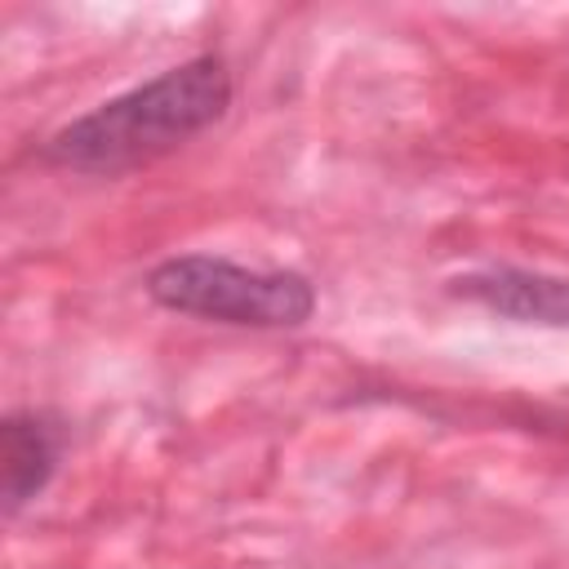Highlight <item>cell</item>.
I'll list each match as a JSON object with an SVG mask.
<instances>
[{
    "mask_svg": "<svg viewBox=\"0 0 569 569\" xmlns=\"http://www.w3.org/2000/svg\"><path fill=\"white\" fill-rule=\"evenodd\" d=\"M147 293L178 311L222 325H253V329H289L302 325L316 307V289L298 271H262L240 267L213 253H178L147 276Z\"/></svg>",
    "mask_w": 569,
    "mask_h": 569,
    "instance_id": "2",
    "label": "cell"
},
{
    "mask_svg": "<svg viewBox=\"0 0 569 569\" xmlns=\"http://www.w3.org/2000/svg\"><path fill=\"white\" fill-rule=\"evenodd\" d=\"M227 107H231V76L222 58L200 53L71 120L49 138L44 156L80 173L138 169L204 133Z\"/></svg>",
    "mask_w": 569,
    "mask_h": 569,
    "instance_id": "1",
    "label": "cell"
},
{
    "mask_svg": "<svg viewBox=\"0 0 569 569\" xmlns=\"http://www.w3.org/2000/svg\"><path fill=\"white\" fill-rule=\"evenodd\" d=\"M0 440H4V507L18 511L22 502H31L44 489L58 445L40 418H18V413L4 418Z\"/></svg>",
    "mask_w": 569,
    "mask_h": 569,
    "instance_id": "4",
    "label": "cell"
},
{
    "mask_svg": "<svg viewBox=\"0 0 569 569\" xmlns=\"http://www.w3.org/2000/svg\"><path fill=\"white\" fill-rule=\"evenodd\" d=\"M458 293H467L480 307H489L507 320H520V325L569 329V276L525 271V267H489V271L462 276Z\"/></svg>",
    "mask_w": 569,
    "mask_h": 569,
    "instance_id": "3",
    "label": "cell"
}]
</instances>
